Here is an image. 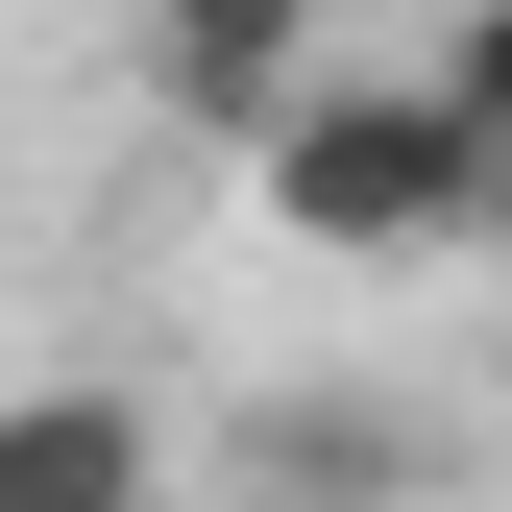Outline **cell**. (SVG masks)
<instances>
[{
	"mask_svg": "<svg viewBox=\"0 0 512 512\" xmlns=\"http://www.w3.org/2000/svg\"><path fill=\"white\" fill-rule=\"evenodd\" d=\"M0 512H196V439H171V391L49 366V391L0 415Z\"/></svg>",
	"mask_w": 512,
	"mask_h": 512,
	"instance_id": "obj_3",
	"label": "cell"
},
{
	"mask_svg": "<svg viewBox=\"0 0 512 512\" xmlns=\"http://www.w3.org/2000/svg\"><path fill=\"white\" fill-rule=\"evenodd\" d=\"M317 74H342V49H317V0H147V98H171V122H196V147H220V171H244V147H269V122H293Z\"/></svg>",
	"mask_w": 512,
	"mask_h": 512,
	"instance_id": "obj_4",
	"label": "cell"
},
{
	"mask_svg": "<svg viewBox=\"0 0 512 512\" xmlns=\"http://www.w3.org/2000/svg\"><path fill=\"white\" fill-rule=\"evenodd\" d=\"M220 488L244 512H439L464 488V415H415V391H269L220 439Z\"/></svg>",
	"mask_w": 512,
	"mask_h": 512,
	"instance_id": "obj_2",
	"label": "cell"
},
{
	"mask_svg": "<svg viewBox=\"0 0 512 512\" xmlns=\"http://www.w3.org/2000/svg\"><path fill=\"white\" fill-rule=\"evenodd\" d=\"M244 220L293 269H464V244H512V171H488L464 74H317L244 147Z\"/></svg>",
	"mask_w": 512,
	"mask_h": 512,
	"instance_id": "obj_1",
	"label": "cell"
},
{
	"mask_svg": "<svg viewBox=\"0 0 512 512\" xmlns=\"http://www.w3.org/2000/svg\"><path fill=\"white\" fill-rule=\"evenodd\" d=\"M439 74H464V122H488V171H512V0H464V49H439Z\"/></svg>",
	"mask_w": 512,
	"mask_h": 512,
	"instance_id": "obj_5",
	"label": "cell"
}]
</instances>
